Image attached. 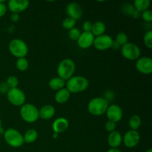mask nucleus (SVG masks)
Returning a JSON list of instances; mask_svg holds the SVG:
<instances>
[{"label": "nucleus", "instance_id": "nucleus-41", "mask_svg": "<svg viewBox=\"0 0 152 152\" xmlns=\"http://www.w3.org/2000/svg\"><path fill=\"white\" fill-rule=\"evenodd\" d=\"M53 138H56V137H58V134H56V133H53Z\"/></svg>", "mask_w": 152, "mask_h": 152}, {"label": "nucleus", "instance_id": "nucleus-36", "mask_svg": "<svg viewBox=\"0 0 152 152\" xmlns=\"http://www.w3.org/2000/svg\"><path fill=\"white\" fill-rule=\"evenodd\" d=\"M9 90V88L6 85L5 83H0V93H7Z\"/></svg>", "mask_w": 152, "mask_h": 152}, {"label": "nucleus", "instance_id": "nucleus-1", "mask_svg": "<svg viewBox=\"0 0 152 152\" xmlns=\"http://www.w3.org/2000/svg\"><path fill=\"white\" fill-rule=\"evenodd\" d=\"M88 85V80L83 76H73L65 82V88L71 94H77L86 91Z\"/></svg>", "mask_w": 152, "mask_h": 152}, {"label": "nucleus", "instance_id": "nucleus-22", "mask_svg": "<svg viewBox=\"0 0 152 152\" xmlns=\"http://www.w3.org/2000/svg\"><path fill=\"white\" fill-rule=\"evenodd\" d=\"M37 138H38V132L34 129H28L23 135L24 142L25 143H33L37 140Z\"/></svg>", "mask_w": 152, "mask_h": 152}, {"label": "nucleus", "instance_id": "nucleus-31", "mask_svg": "<svg viewBox=\"0 0 152 152\" xmlns=\"http://www.w3.org/2000/svg\"><path fill=\"white\" fill-rule=\"evenodd\" d=\"M135 8L134 7L133 4H129V3H126V4H123V13L125 14L128 15V16H132L133 13L134 12Z\"/></svg>", "mask_w": 152, "mask_h": 152}, {"label": "nucleus", "instance_id": "nucleus-17", "mask_svg": "<svg viewBox=\"0 0 152 152\" xmlns=\"http://www.w3.org/2000/svg\"><path fill=\"white\" fill-rule=\"evenodd\" d=\"M123 142V136L117 131L109 133L108 136V144L111 148H118Z\"/></svg>", "mask_w": 152, "mask_h": 152}, {"label": "nucleus", "instance_id": "nucleus-27", "mask_svg": "<svg viewBox=\"0 0 152 152\" xmlns=\"http://www.w3.org/2000/svg\"><path fill=\"white\" fill-rule=\"evenodd\" d=\"M115 41L117 42L120 46H123L129 42V37H128L127 34H125V33H119V34L116 36Z\"/></svg>", "mask_w": 152, "mask_h": 152}, {"label": "nucleus", "instance_id": "nucleus-40", "mask_svg": "<svg viewBox=\"0 0 152 152\" xmlns=\"http://www.w3.org/2000/svg\"><path fill=\"white\" fill-rule=\"evenodd\" d=\"M4 129L2 128V125H1V117H0V135L3 134H4Z\"/></svg>", "mask_w": 152, "mask_h": 152}, {"label": "nucleus", "instance_id": "nucleus-13", "mask_svg": "<svg viewBox=\"0 0 152 152\" xmlns=\"http://www.w3.org/2000/svg\"><path fill=\"white\" fill-rule=\"evenodd\" d=\"M136 68L142 74H150L152 72V59L148 56H142L137 59Z\"/></svg>", "mask_w": 152, "mask_h": 152}, {"label": "nucleus", "instance_id": "nucleus-38", "mask_svg": "<svg viewBox=\"0 0 152 152\" xmlns=\"http://www.w3.org/2000/svg\"><path fill=\"white\" fill-rule=\"evenodd\" d=\"M120 48V45L118 44V43L116 41H114L113 42V44H112V46H111V48L114 49V50H117V49H119Z\"/></svg>", "mask_w": 152, "mask_h": 152}, {"label": "nucleus", "instance_id": "nucleus-39", "mask_svg": "<svg viewBox=\"0 0 152 152\" xmlns=\"http://www.w3.org/2000/svg\"><path fill=\"white\" fill-rule=\"evenodd\" d=\"M106 152H122L121 150H120L119 148H111L110 149H108Z\"/></svg>", "mask_w": 152, "mask_h": 152}, {"label": "nucleus", "instance_id": "nucleus-15", "mask_svg": "<svg viewBox=\"0 0 152 152\" xmlns=\"http://www.w3.org/2000/svg\"><path fill=\"white\" fill-rule=\"evenodd\" d=\"M95 37L91 32L81 33L77 39V45L82 49H87L91 47L94 44Z\"/></svg>", "mask_w": 152, "mask_h": 152}, {"label": "nucleus", "instance_id": "nucleus-33", "mask_svg": "<svg viewBox=\"0 0 152 152\" xmlns=\"http://www.w3.org/2000/svg\"><path fill=\"white\" fill-rule=\"evenodd\" d=\"M116 127H117V126H116V123H114V122L109 121V120H108V121L107 122L105 125V129H106L107 132H109V133L116 131Z\"/></svg>", "mask_w": 152, "mask_h": 152}, {"label": "nucleus", "instance_id": "nucleus-5", "mask_svg": "<svg viewBox=\"0 0 152 152\" xmlns=\"http://www.w3.org/2000/svg\"><path fill=\"white\" fill-rule=\"evenodd\" d=\"M20 116L26 123H35L39 119V109L34 104L25 103L20 108Z\"/></svg>", "mask_w": 152, "mask_h": 152}, {"label": "nucleus", "instance_id": "nucleus-18", "mask_svg": "<svg viewBox=\"0 0 152 152\" xmlns=\"http://www.w3.org/2000/svg\"><path fill=\"white\" fill-rule=\"evenodd\" d=\"M56 110L55 108L51 105H43L39 110V118L44 120H48L53 118L54 116Z\"/></svg>", "mask_w": 152, "mask_h": 152}, {"label": "nucleus", "instance_id": "nucleus-3", "mask_svg": "<svg viewBox=\"0 0 152 152\" xmlns=\"http://www.w3.org/2000/svg\"><path fill=\"white\" fill-rule=\"evenodd\" d=\"M109 103L103 97H95L89 101L88 110L91 115L101 116L105 114Z\"/></svg>", "mask_w": 152, "mask_h": 152}, {"label": "nucleus", "instance_id": "nucleus-4", "mask_svg": "<svg viewBox=\"0 0 152 152\" xmlns=\"http://www.w3.org/2000/svg\"><path fill=\"white\" fill-rule=\"evenodd\" d=\"M4 139L6 143L13 148H19L24 142L23 134L15 129H7L4 132Z\"/></svg>", "mask_w": 152, "mask_h": 152}, {"label": "nucleus", "instance_id": "nucleus-12", "mask_svg": "<svg viewBox=\"0 0 152 152\" xmlns=\"http://www.w3.org/2000/svg\"><path fill=\"white\" fill-rule=\"evenodd\" d=\"M30 2L28 0H10L7 7L12 13H19L25 11L29 7Z\"/></svg>", "mask_w": 152, "mask_h": 152}, {"label": "nucleus", "instance_id": "nucleus-25", "mask_svg": "<svg viewBox=\"0 0 152 152\" xmlns=\"http://www.w3.org/2000/svg\"><path fill=\"white\" fill-rule=\"evenodd\" d=\"M16 67L19 71H25L29 67V62L25 57L19 58L16 62Z\"/></svg>", "mask_w": 152, "mask_h": 152}, {"label": "nucleus", "instance_id": "nucleus-10", "mask_svg": "<svg viewBox=\"0 0 152 152\" xmlns=\"http://www.w3.org/2000/svg\"><path fill=\"white\" fill-rule=\"evenodd\" d=\"M105 114H106L107 118L108 119L109 121L114 122L115 123L121 121L123 117V109L120 105H117V104H112V105H108Z\"/></svg>", "mask_w": 152, "mask_h": 152}, {"label": "nucleus", "instance_id": "nucleus-24", "mask_svg": "<svg viewBox=\"0 0 152 152\" xmlns=\"http://www.w3.org/2000/svg\"><path fill=\"white\" fill-rule=\"evenodd\" d=\"M141 123H142V120H141L140 117L138 115H133L129 119V125L131 130L137 131L141 126Z\"/></svg>", "mask_w": 152, "mask_h": 152}, {"label": "nucleus", "instance_id": "nucleus-16", "mask_svg": "<svg viewBox=\"0 0 152 152\" xmlns=\"http://www.w3.org/2000/svg\"><path fill=\"white\" fill-rule=\"evenodd\" d=\"M69 127V122L65 117H59L52 123V129L53 133L57 134L65 132Z\"/></svg>", "mask_w": 152, "mask_h": 152}, {"label": "nucleus", "instance_id": "nucleus-8", "mask_svg": "<svg viewBox=\"0 0 152 152\" xmlns=\"http://www.w3.org/2000/svg\"><path fill=\"white\" fill-rule=\"evenodd\" d=\"M121 53L123 57L129 60H137L140 57V48L136 44L132 42H128L125 45L122 46Z\"/></svg>", "mask_w": 152, "mask_h": 152}, {"label": "nucleus", "instance_id": "nucleus-6", "mask_svg": "<svg viewBox=\"0 0 152 152\" xmlns=\"http://www.w3.org/2000/svg\"><path fill=\"white\" fill-rule=\"evenodd\" d=\"M8 48L10 53L17 59L25 57L28 53V45L20 39H12L8 45Z\"/></svg>", "mask_w": 152, "mask_h": 152}, {"label": "nucleus", "instance_id": "nucleus-28", "mask_svg": "<svg viewBox=\"0 0 152 152\" xmlns=\"http://www.w3.org/2000/svg\"><path fill=\"white\" fill-rule=\"evenodd\" d=\"M6 85L9 89L14 88H18V85H19V80L16 76H10L6 80Z\"/></svg>", "mask_w": 152, "mask_h": 152}, {"label": "nucleus", "instance_id": "nucleus-32", "mask_svg": "<svg viewBox=\"0 0 152 152\" xmlns=\"http://www.w3.org/2000/svg\"><path fill=\"white\" fill-rule=\"evenodd\" d=\"M141 16H142V19H143L144 22H151L152 21V11L149 9L145 10V11L142 12L141 13Z\"/></svg>", "mask_w": 152, "mask_h": 152}, {"label": "nucleus", "instance_id": "nucleus-37", "mask_svg": "<svg viewBox=\"0 0 152 152\" xmlns=\"http://www.w3.org/2000/svg\"><path fill=\"white\" fill-rule=\"evenodd\" d=\"M10 19L13 22H17L19 20V15L17 13H11Z\"/></svg>", "mask_w": 152, "mask_h": 152}, {"label": "nucleus", "instance_id": "nucleus-30", "mask_svg": "<svg viewBox=\"0 0 152 152\" xmlns=\"http://www.w3.org/2000/svg\"><path fill=\"white\" fill-rule=\"evenodd\" d=\"M143 42L144 45L146 46V48L149 49L152 48V31L151 30L147 31L144 35Z\"/></svg>", "mask_w": 152, "mask_h": 152}, {"label": "nucleus", "instance_id": "nucleus-20", "mask_svg": "<svg viewBox=\"0 0 152 152\" xmlns=\"http://www.w3.org/2000/svg\"><path fill=\"white\" fill-rule=\"evenodd\" d=\"M105 30H106V26H105V23L101 21H96V22L92 23L91 33L96 37L105 34Z\"/></svg>", "mask_w": 152, "mask_h": 152}, {"label": "nucleus", "instance_id": "nucleus-23", "mask_svg": "<svg viewBox=\"0 0 152 152\" xmlns=\"http://www.w3.org/2000/svg\"><path fill=\"white\" fill-rule=\"evenodd\" d=\"M150 4H151L150 0H136L134 2L133 5L135 10H137L140 13H142V12L148 10Z\"/></svg>", "mask_w": 152, "mask_h": 152}, {"label": "nucleus", "instance_id": "nucleus-42", "mask_svg": "<svg viewBox=\"0 0 152 152\" xmlns=\"http://www.w3.org/2000/svg\"><path fill=\"white\" fill-rule=\"evenodd\" d=\"M145 152H152V149L151 148H148V150H146V151Z\"/></svg>", "mask_w": 152, "mask_h": 152}, {"label": "nucleus", "instance_id": "nucleus-34", "mask_svg": "<svg viewBox=\"0 0 152 152\" xmlns=\"http://www.w3.org/2000/svg\"><path fill=\"white\" fill-rule=\"evenodd\" d=\"M7 10V5L4 4V1H0V18L6 14Z\"/></svg>", "mask_w": 152, "mask_h": 152}, {"label": "nucleus", "instance_id": "nucleus-26", "mask_svg": "<svg viewBox=\"0 0 152 152\" xmlns=\"http://www.w3.org/2000/svg\"><path fill=\"white\" fill-rule=\"evenodd\" d=\"M76 22H77V21H75L72 18H70L68 16V17L63 19V21L62 22V26L64 29L70 31L72 28H75Z\"/></svg>", "mask_w": 152, "mask_h": 152}, {"label": "nucleus", "instance_id": "nucleus-19", "mask_svg": "<svg viewBox=\"0 0 152 152\" xmlns=\"http://www.w3.org/2000/svg\"><path fill=\"white\" fill-rule=\"evenodd\" d=\"M70 97H71V93L65 88H63L56 92L54 99L57 103L64 104L69 100Z\"/></svg>", "mask_w": 152, "mask_h": 152}, {"label": "nucleus", "instance_id": "nucleus-29", "mask_svg": "<svg viewBox=\"0 0 152 152\" xmlns=\"http://www.w3.org/2000/svg\"><path fill=\"white\" fill-rule=\"evenodd\" d=\"M68 37H69L71 40H74V41L77 40V39H79L80 36L81 35V31H80V30L79 29V28L75 27V28H72V29H71L70 31H68Z\"/></svg>", "mask_w": 152, "mask_h": 152}, {"label": "nucleus", "instance_id": "nucleus-35", "mask_svg": "<svg viewBox=\"0 0 152 152\" xmlns=\"http://www.w3.org/2000/svg\"><path fill=\"white\" fill-rule=\"evenodd\" d=\"M92 28V22L90 21H86L83 23V29L84 32H91Z\"/></svg>", "mask_w": 152, "mask_h": 152}, {"label": "nucleus", "instance_id": "nucleus-9", "mask_svg": "<svg viewBox=\"0 0 152 152\" xmlns=\"http://www.w3.org/2000/svg\"><path fill=\"white\" fill-rule=\"evenodd\" d=\"M140 141V134L137 131L129 130L123 137V142L129 148L136 147Z\"/></svg>", "mask_w": 152, "mask_h": 152}, {"label": "nucleus", "instance_id": "nucleus-7", "mask_svg": "<svg viewBox=\"0 0 152 152\" xmlns=\"http://www.w3.org/2000/svg\"><path fill=\"white\" fill-rule=\"evenodd\" d=\"M7 98L10 104L15 106H22L25 103V94L19 88L9 89L7 92Z\"/></svg>", "mask_w": 152, "mask_h": 152}, {"label": "nucleus", "instance_id": "nucleus-11", "mask_svg": "<svg viewBox=\"0 0 152 152\" xmlns=\"http://www.w3.org/2000/svg\"><path fill=\"white\" fill-rule=\"evenodd\" d=\"M113 42H114V40L111 38V36L103 34V35L95 37L93 45L94 46L96 50H105L111 48Z\"/></svg>", "mask_w": 152, "mask_h": 152}, {"label": "nucleus", "instance_id": "nucleus-21", "mask_svg": "<svg viewBox=\"0 0 152 152\" xmlns=\"http://www.w3.org/2000/svg\"><path fill=\"white\" fill-rule=\"evenodd\" d=\"M48 86L52 90L57 91L60 90L65 87V81L59 78V77H53L49 80Z\"/></svg>", "mask_w": 152, "mask_h": 152}, {"label": "nucleus", "instance_id": "nucleus-14", "mask_svg": "<svg viewBox=\"0 0 152 152\" xmlns=\"http://www.w3.org/2000/svg\"><path fill=\"white\" fill-rule=\"evenodd\" d=\"M66 13L68 17L75 21L79 20L83 16V8L77 2H71L66 7Z\"/></svg>", "mask_w": 152, "mask_h": 152}, {"label": "nucleus", "instance_id": "nucleus-2", "mask_svg": "<svg viewBox=\"0 0 152 152\" xmlns=\"http://www.w3.org/2000/svg\"><path fill=\"white\" fill-rule=\"evenodd\" d=\"M75 71V62L71 59H65L61 61L57 66L58 77L67 81L74 76Z\"/></svg>", "mask_w": 152, "mask_h": 152}]
</instances>
